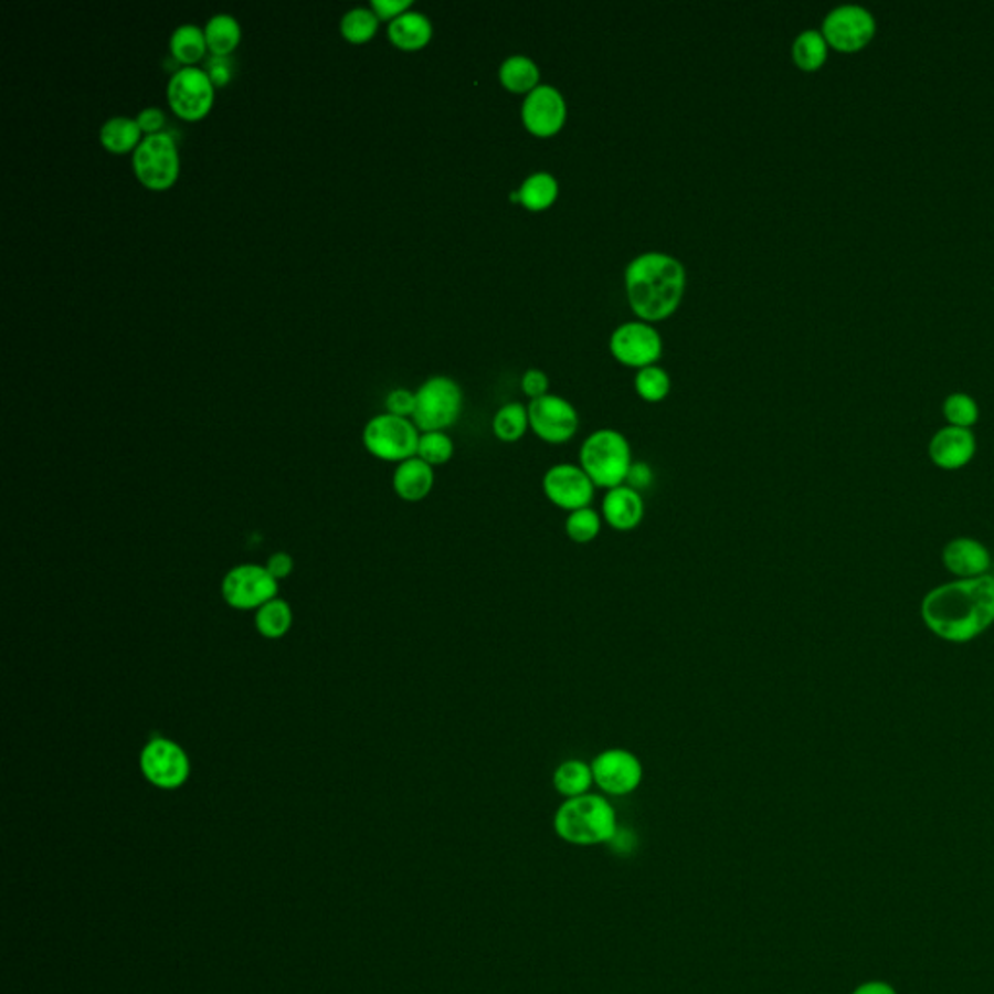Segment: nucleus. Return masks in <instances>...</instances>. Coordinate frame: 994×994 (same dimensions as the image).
Listing matches in <instances>:
<instances>
[{"instance_id": "obj_1", "label": "nucleus", "mask_w": 994, "mask_h": 994, "mask_svg": "<svg viewBox=\"0 0 994 994\" xmlns=\"http://www.w3.org/2000/svg\"><path fill=\"white\" fill-rule=\"evenodd\" d=\"M930 634L955 645L973 642L994 626V575L954 579L930 589L921 602Z\"/></svg>"}, {"instance_id": "obj_2", "label": "nucleus", "mask_w": 994, "mask_h": 994, "mask_svg": "<svg viewBox=\"0 0 994 994\" xmlns=\"http://www.w3.org/2000/svg\"><path fill=\"white\" fill-rule=\"evenodd\" d=\"M686 289V271L678 258L665 253H643L626 268L627 302L645 321L673 315Z\"/></svg>"}, {"instance_id": "obj_3", "label": "nucleus", "mask_w": 994, "mask_h": 994, "mask_svg": "<svg viewBox=\"0 0 994 994\" xmlns=\"http://www.w3.org/2000/svg\"><path fill=\"white\" fill-rule=\"evenodd\" d=\"M553 832L575 847H596L614 842L617 816L609 796L583 794L563 801L553 814Z\"/></svg>"}, {"instance_id": "obj_4", "label": "nucleus", "mask_w": 994, "mask_h": 994, "mask_svg": "<svg viewBox=\"0 0 994 994\" xmlns=\"http://www.w3.org/2000/svg\"><path fill=\"white\" fill-rule=\"evenodd\" d=\"M632 465L634 458L626 435L610 427L591 433L579 451V466L596 488L612 489L626 484Z\"/></svg>"}, {"instance_id": "obj_5", "label": "nucleus", "mask_w": 994, "mask_h": 994, "mask_svg": "<svg viewBox=\"0 0 994 994\" xmlns=\"http://www.w3.org/2000/svg\"><path fill=\"white\" fill-rule=\"evenodd\" d=\"M133 171L138 183L154 193L169 191L179 179L181 160L176 140L168 133L148 135L133 152Z\"/></svg>"}, {"instance_id": "obj_6", "label": "nucleus", "mask_w": 994, "mask_h": 994, "mask_svg": "<svg viewBox=\"0 0 994 994\" xmlns=\"http://www.w3.org/2000/svg\"><path fill=\"white\" fill-rule=\"evenodd\" d=\"M463 410V391L451 378L427 379L416 391L412 422L420 432H445L457 422Z\"/></svg>"}, {"instance_id": "obj_7", "label": "nucleus", "mask_w": 994, "mask_h": 994, "mask_svg": "<svg viewBox=\"0 0 994 994\" xmlns=\"http://www.w3.org/2000/svg\"><path fill=\"white\" fill-rule=\"evenodd\" d=\"M420 430L409 417L379 414L363 430V445L373 457L389 463H404L416 457Z\"/></svg>"}, {"instance_id": "obj_8", "label": "nucleus", "mask_w": 994, "mask_h": 994, "mask_svg": "<svg viewBox=\"0 0 994 994\" xmlns=\"http://www.w3.org/2000/svg\"><path fill=\"white\" fill-rule=\"evenodd\" d=\"M166 97L179 119L194 123L209 115L216 97V86L201 66H181L169 78Z\"/></svg>"}, {"instance_id": "obj_9", "label": "nucleus", "mask_w": 994, "mask_h": 994, "mask_svg": "<svg viewBox=\"0 0 994 994\" xmlns=\"http://www.w3.org/2000/svg\"><path fill=\"white\" fill-rule=\"evenodd\" d=\"M594 786L604 796H627L635 793L643 783V763L626 748H609L591 762Z\"/></svg>"}, {"instance_id": "obj_10", "label": "nucleus", "mask_w": 994, "mask_h": 994, "mask_svg": "<svg viewBox=\"0 0 994 994\" xmlns=\"http://www.w3.org/2000/svg\"><path fill=\"white\" fill-rule=\"evenodd\" d=\"M140 770L154 786L171 791L187 783L191 775V762L177 742L156 737L145 745L140 754Z\"/></svg>"}, {"instance_id": "obj_11", "label": "nucleus", "mask_w": 994, "mask_h": 994, "mask_svg": "<svg viewBox=\"0 0 994 994\" xmlns=\"http://www.w3.org/2000/svg\"><path fill=\"white\" fill-rule=\"evenodd\" d=\"M596 489L589 474L571 463L550 466L542 476L546 499L568 514L593 506Z\"/></svg>"}, {"instance_id": "obj_12", "label": "nucleus", "mask_w": 994, "mask_h": 994, "mask_svg": "<svg viewBox=\"0 0 994 994\" xmlns=\"http://www.w3.org/2000/svg\"><path fill=\"white\" fill-rule=\"evenodd\" d=\"M222 594L233 609L258 610L276 599L278 581L263 565L245 563L228 571L222 581Z\"/></svg>"}, {"instance_id": "obj_13", "label": "nucleus", "mask_w": 994, "mask_h": 994, "mask_svg": "<svg viewBox=\"0 0 994 994\" xmlns=\"http://www.w3.org/2000/svg\"><path fill=\"white\" fill-rule=\"evenodd\" d=\"M530 430L552 445L570 442L579 430V414L570 401L558 394H544L529 404Z\"/></svg>"}, {"instance_id": "obj_14", "label": "nucleus", "mask_w": 994, "mask_h": 994, "mask_svg": "<svg viewBox=\"0 0 994 994\" xmlns=\"http://www.w3.org/2000/svg\"><path fill=\"white\" fill-rule=\"evenodd\" d=\"M875 17L858 4H842L824 20V38L839 51H857L865 47L875 35Z\"/></svg>"}, {"instance_id": "obj_15", "label": "nucleus", "mask_w": 994, "mask_h": 994, "mask_svg": "<svg viewBox=\"0 0 994 994\" xmlns=\"http://www.w3.org/2000/svg\"><path fill=\"white\" fill-rule=\"evenodd\" d=\"M610 350L622 363L643 369L660 358L663 338L647 322H624L612 332Z\"/></svg>"}, {"instance_id": "obj_16", "label": "nucleus", "mask_w": 994, "mask_h": 994, "mask_svg": "<svg viewBox=\"0 0 994 994\" xmlns=\"http://www.w3.org/2000/svg\"><path fill=\"white\" fill-rule=\"evenodd\" d=\"M522 123L537 137H552L565 123L568 104L562 92L550 84H540L522 102Z\"/></svg>"}, {"instance_id": "obj_17", "label": "nucleus", "mask_w": 994, "mask_h": 994, "mask_svg": "<svg viewBox=\"0 0 994 994\" xmlns=\"http://www.w3.org/2000/svg\"><path fill=\"white\" fill-rule=\"evenodd\" d=\"M942 565L955 579L985 578L991 575L993 556L977 538L958 537L942 548Z\"/></svg>"}, {"instance_id": "obj_18", "label": "nucleus", "mask_w": 994, "mask_h": 994, "mask_svg": "<svg viewBox=\"0 0 994 994\" xmlns=\"http://www.w3.org/2000/svg\"><path fill=\"white\" fill-rule=\"evenodd\" d=\"M977 451L975 435L967 427L947 425L932 435L929 457L942 470H960L970 465Z\"/></svg>"}, {"instance_id": "obj_19", "label": "nucleus", "mask_w": 994, "mask_h": 994, "mask_svg": "<svg viewBox=\"0 0 994 994\" xmlns=\"http://www.w3.org/2000/svg\"><path fill=\"white\" fill-rule=\"evenodd\" d=\"M601 517L604 525L617 532H630L642 525L645 519V499L643 494L630 488L626 484L606 489L601 501Z\"/></svg>"}, {"instance_id": "obj_20", "label": "nucleus", "mask_w": 994, "mask_h": 994, "mask_svg": "<svg viewBox=\"0 0 994 994\" xmlns=\"http://www.w3.org/2000/svg\"><path fill=\"white\" fill-rule=\"evenodd\" d=\"M435 484L433 466L420 457H412L396 466L393 488L404 501H422L432 494Z\"/></svg>"}, {"instance_id": "obj_21", "label": "nucleus", "mask_w": 994, "mask_h": 994, "mask_svg": "<svg viewBox=\"0 0 994 994\" xmlns=\"http://www.w3.org/2000/svg\"><path fill=\"white\" fill-rule=\"evenodd\" d=\"M387 35L394 47L401 49V51H420L432 40L433 25L430 18L422 12L409 10L401 17L394 18L393 22H389Z\"/></svg>"}, {"instance_id": "obj_22", "label": "nucleus", "mask_w": 994, "mask_h": 994, "mask_svg": "<svg viewBox=\"0 0 994 994\" xmlns=\"http://www.w3.org/2000/svg\"><path fill=\"white\" fill-rule=\"evenodd\" d=\"M552 785L565 801L589 794L594 786L593 768L578 758L565 760L553 770Z\"/></svg>"}, {"instance_id": "obj_23", "label": "nucleus", "mask_w": 994, "mask_h": 994, "mask_svg": "<svg viewBox=\"0 0 994 994\" xmlns=\"http://www.w3.org/2000/svg\"><path fill=\"white\" fill-rule=\"evenodd\" d=\"M142 130L138 127L137 119L130 117H113L105 120L99 129V142L105 150L115 156L135 152L142 142Z\"/></svg>"}, {"instance_id": "obj_24", "label": "nucleus", "mask_w": 994, "mask_h": 994, "mask_svg": "<svg viewBox=\"0 0 994 994\" xmlns=\"http://www.w3.org/2000/svg\"><path fill=\"white\" fill-rule=\"evenodd\" d=\"M169 51L177 63L183 66H199L202 59L209 53V43L204 35V28L194 24H183L171 33Z\"/></svg>"}, {"instance_id": "obj_25", "label": "nucleus", "mask_w": 994, "mask_h": 994, "mask_svg": "<svg viewBox=\"0 0 994 994\" xmlns=\"http://www.w3.org/2000/svg\"><path fill=\"white\" fill-rule=\"evenodd\" d=\"M499 81L514 94H530L540 81V68L530 56H509L499 66Z\"/></svg>"}, {"instance_id": "obj_26", "label": "nucleus", "mask_w": 994, "mask_h": 994, "mask_svg": "<svg viewBox=\"0 0 994 994\" xmlns=\"http://www.w3.org/2000/svg\"><path fill=\"white\" fill-rule=\"evenodd\" d=\"M204 35L212 56H230L241 41V25L232 14H216L204 25Z\"/></svg>"}, {"instance_id": "obj_27", "label": "nucleus", "mask_w": 994, "mask_h": 994, "mask_svg": "<svg viewBox=\"0 0 994 994\" xmlns=\"http://www.w3.org/2000/svg\"><path fill=\"white\" fill-rule=\"evenodd\" d=\"M521 193V204L525 209L546 210L552 207L558 193H560V184L558 179L548 173V171H537L532 176L527 177L519 187Z\"/></svg>"}, {"instance_id": "obj_28", "label": "nucleus", "mask_w": 994, "mask_h": 994, "mask_svg": "<svg viewBox=\"0 0 994 994\" xmlns=\"http://www.w3.org/2000/svg\"><path fill=\"white\" fill-rule=\"evenodd\" d=\"M529 427V409L522 406L521 402H509L501 406L491 422L497 440L504 443L519 442Z\"/></svg>"}, {"instance_id": "obj_29", "label": "nucleus", "mask_w": 994, "mask_h": 994, "mask_svg": "<svg viewBox=\"0 0 994 994\" xmlns=\"http://www.w3.org/2000/svg\"><path fill=\"white\" fill-rule=\"evenodd\" d=\"M292 622H294V614H292L288 602L282 601L278 596L266 602L265 606H261L255 616L258 634L265 635L268 639H281L288 634Z\"/></svg>"}, {"instance_id": "obj_30", "label": "nucleus", "mask_w": 994, "mask_h": 994, "mask_svg": "<svg viewBox=\"0 0 994 994\" xmlns=\"http://www.w3.org/2000/svg\"><path fill=\"white\" fill-rule=\"evenodd\" d=\"M794 63L804 71H816L827 56V41L818 30L802 32L793 43Z\"/></svg>"}, {"instance_id": "obj_31", "label": "nucleus", "mask_w": 994, "mask_h": 994, "mask_svg": "<svg viewBox=\"0 0 994 994\" xmlns=\"http://www.w3.org/2000/svg\"><path fill=\"white\" fill-rule=\"evenodd\" d=\"M602 525L604 521H602L601 511H596L593 506L583 507V509L568 514L565 535L575 544H589L599 538Z\"/></svg>"}, {"instance_id": "obj_32", "label": "nucleus", "mask_w": 994, "mask_h": 994, "mask_svg": "<svg viewBox=\"0 0 994 994\" xmlns=\"http://www.w3.org/2000/svg\"><path fill=\"white\" fill-rule=\"evenodd\" d=\"M379 18L371 9H352L340 20V33L353 45L368 43L378 33Z\"/></svg>"}, {"instance_id": "obj_33", "label": "nucleus", "mask_w": 994, "mask_h": 994, "mask_svg": "<svg viewBox=\"0 0 994 994\" xmlns=\"http://www.w3.org/2000/svg\"><path fill=\"white\" fill-rule=\"evenodd\" d=\"M453 453H455V445L447 433L425 432L420 435L416 457L425 461L427 465H445L453 458Z\"/></svg>"}, {"instance_id": "obj_34", "label": "nucleus", "mask_w": 994, "mask_h": 994, "mask_svg": "<svg viewBox=\"0 0 994 994\" xmlns=\"http://www.w3.org/2000/svg\"><path fill=\"white\" fill-rule=\"evenodd\" d=\"M635 389L643 401L658 402L670 393V378L665 369L657 366H647L639 369L635 376Z\"/></svg>"}, {"instance_id": "obj_35", "label": "nucleus", "mask_w": 994, "mask_h": 994, "mask_svg": "<svg viewBox=\"0 0 994 994\" xmlns=\"http://www.w3.org/2000/svg\"><path fill=\"white\" fill-rule=\"evenodd\" d=\"M944 416H947L950 425L971 430V425L977 424L979 420L977 402L973 401L970 394H950L944 401Z\"/></svg>"}, {"instance_id": "obj_36", "label": "nucleus", "mask_w": 994, "mask_h": 994, "mask_svg": "<svg viewBox=\"0 0 994 994\" xmlns=\"http://www.w3.org/2000/svg\"><path fill=\"white\" fill-rule=\"evenodd\" d=\"M385 406L393 416L412 417L416 409V393H410L409 389H394L387 394Z\"/></svg>"}, {"instance_id": "obj_37", "label": "nucleus", "mask_w": 994, "mask_h": 994, "mask_svg": "<svg viewBox=\"0 0 994 994\" xmlns=\"http://www.w3.org/2000/svg\"><path fill=\"white\" fill-rule=\"evenodd\" d=\"M207 74L216 88H224L232 81V61L230 56H210Z\"/></svg>"}, {"instance_id": "obj_38", "label": "nucleus", "mask_w": 994, "mask_h": 994, "mask_svg": "<svg viewBox=\"0 0 994 994\" xmlns=\"http://www.w3.org/2000/svg\"><path fill=\"white\" fill-rule=\"evenodd\" d=\"M521 387L525 394H529L530 399L535 401V399H540V396L548 394L550 379H548V376H546L542 369H529V371L522 376Z\"/></svg>"}, {"instance_id": "obj_39", "label": "nucleus", "mask_w": 994, "mask_h": 994, "mask_svg": "<svg viewBox=\"0 0 994 994\" xmlns=\"http://www.w3.org/2000/svg\"><path fill=\"white\" fill-rule=\"evenodd\" d=\"M410 7H412V0H371V10L376 12V17L379 20H389V22H393L394 18L409 12Z\"/></svg>"}, {"instance_id": "obj_40", "label": "nucleus", "mask_w": 994, "mask_h": 994, "mask_svg": "<svg viewBox=\"0 0 994 994\" xmlns=\"http://www.w3.org/2000/svg\"><path fill=\"white\" fill-rule=\"evenodd\" d=\"M137 123L145 137L158 135V133H163L161 129L166 125V115L158 107H146V109L138 113Z\"/></svg>"}, {"instance_id": "obj_41", "label": "nucleus", "mask_w": 994, "mask_h": 994, "mask_svg": "<svg viewBox=\"0 0 994 994\" xmlns=\"http://www.w3.org/2000/svg\"><path fill=\"white\" fill-rule=\"evenodd\" d=\"M655 480V473L647 463H634L630 473H627L626 486L643 494L645 489H649Z\"/></svg>"}, {"instance_id": "obj_42", "label": "nucleus", "mask_w": 994, "mask_h": 994, "mask_svg": "<svg viewBox=\"0 0 994 994\" xmlns=\"http://www.w3.org/2000/svg\"><path fill=\"white\" fill-rule=\"evenodd\" d=\"M266 570L276 581L288 578L294 571V558L286 552H276L271 556V560L266 563Z\"/></svg>"}, {"instance_id": "obj_43", "label": "nucleus", "mask_w": 994, "mask_h": 994, "mask_svg": "<svg viewBox=\"0 0 994 994\" xmlns=\"http://www.w3.org/2000/svg\"><path fill=\"white\" fill-rule=\"evenodd\" d=\"M850 994H898V991L888 981L875 979V981H866L863 985H858Z\"/></svg>"}]
</instances>
